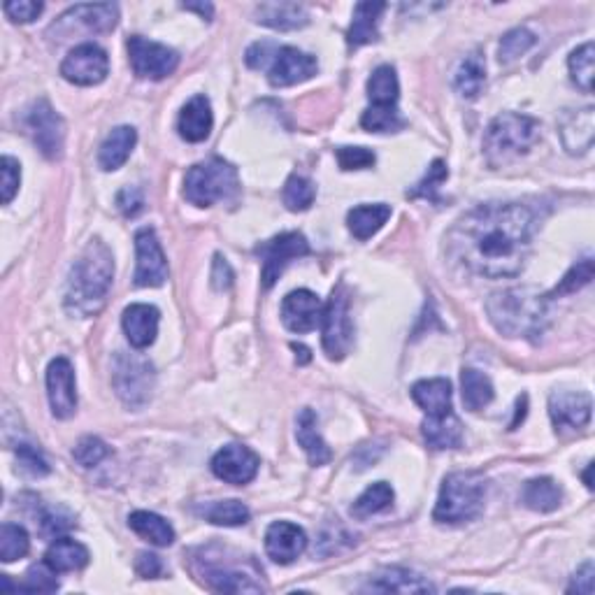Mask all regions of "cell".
Listing matches in <instances>:
<instances>
[{
	"instance_id": "4316f807",
	"label": "cell",
	"mask_w": 595,
	"mask_h": 595,
	"mask_svg": "<svg viewBox=\"0 0 595 595\" xmlns=\"http://www.w3.org/2000/svg\"><path fill=\"white\" fill-rule=\"evenodd\" d=\"M412 398L426 412V417H444V414L454 412L451 410L449 379H421L412 386Z\"/></svg>"
},
{
	"instance_id": "9f6ffc18",
	"label": "cell",
	"mask_w": 595,
	"mask_h": 595,
	"mask_svg": "<svg viewBox=\"0 0 595 595\" xmlns=\"http://www.w3.org/2000/svg\"><path fill=\"white\" fill-rule=\"evenodd\" d=\"M117 207L124 217H135V214H140L142 207H145V196H142L138 186H126L124 191H119Z\"/></svg>"
},
{
	"instance_id": "1f68e13d",
	"label": "cell",
	"mask_w": 595,
	"mask_h": 595,
	"mask_svg": "<svg viewBox=\"0 0 595 595\" xmlns=\"http://www.w3.org/2000/svg\"><path fill=\"white\" fill-rule=\"evenodd\" d=\"M424 440L430 449H458L463 444V426L454 412L444 417H428L424 421Z\"/></svg>"
},
{
	"instance_id": "52a82bcc",
	"label": "cell",
	"mask_w": 595,
	"mask_h": 595,
	"mask_svg": "<svg viewBox=\"0 0 595 595\" xmlns=\"http://www.w3.org/2000/svg\"><path fill=\"white\" fill-rule=\"evenodd\" d=\"M112 384L117 389V396L131 407L140 410L149 403L154 391V368L152 363L135 354H124L119 351L114 356L112 365Z\"/></svg>"
},
{
	"instance_id": "11a10c76",
	"label": "cell",
	"mask_w": 595,
	"mask_h": 595,
	"mask_svg": "<svg viewBox=\"0 0 595 595\" xmlns=\"http://www.w3.org/2000/svg\"><path fill=\"white\" fill-rule=\"evenodd\" d=\"M3 10L14 24H31V21L40 17L45 5L35 3V0H12V3L3 5Z\"/></svg>"
},
{
	"instance_id": "c3c4849f",
	"label": "cell",
	"mask_w": 595,
	"mask_h": 595,
	"mask_svg": "<svg viewBox=\"0 0 595 595\" xmlns=\"http://www.w3.org/2000/svg\"><path fill=\"white\" fill-rule=\"evenodd\" d=\"M591 279H593V258L586 256L577 265H572V270L561 279V284H558L547 298H558V296H568V293H575L579 289H584L586 284H591Z\"/></svg>"
},
{
	"instance_id": "277c9868",
	"label": "cell",
	"mask_w": 595,
	"mask_h": 595,
	"mask_svg": "<svg viewBox=\"0 0 595 595\" xmlns=\"http://www.w3.org/2000/svg\"><path fill=\"white\" fill-rule=\"evenodd\" d=\"M540 140V121L526 114L503 112L491 121L484 135V156L489 166H507L528 154Z\"/></svg>"
},
{
	"instance_id": "4dcf8cb0",
	"label": "cell",
	"mask_w": 595,
	"mask_h": 595,
	"mask_svg": "<svg viewBox=\"0 0 595 595\" xmlns=\"http://www.w3.org/2000/svg\"><path fill=\"white\" fill-rule=\"evenodd\" d=\"M89 558V549H86L84 544L70 540V537H56V540L49 544L45 563L59 575V572H77L86 568Z\"/></svg>"
},
{
	"instance_id": "d6986e66",
	"label": "cell",
	"mask_w": 595,
	"mask_h": 595,
	"mask_svg": "<svg viewBox=\"0 0 595 595\" xmlns=\"http://www.w3.org/2000/svg\"><path fill=\"white\" fill-rule=\"evenodd\" d=\"M321 314H324V305L317 298V293L298 289L291 291L289 296L282 300V321L291 333L305 335L321 324Z\"/></svg>"
},
{
	"instance_id": "5bb4252c",
	"label": "cell",
	"mask_w": 595,
	"mask_h": 595,
	"mask_svg": "<svg viewBox=\"0 0 595 595\" xmlns=\"http://www.w3.org/2000/svg\"><path fill=\"white\" fill-rule=\"evenodd\" d=\"M265 70H268V82L275 86V89H284V86L312 80V77L317 75L319 63L314 56L300 52L296 47L277 45L275 54H272Z\"/></svg>"
},
{
	"instance_id": "8992f818",
	"label": "cell",
	"mask_w": 595,
	"mask_h": 595,
	"mask_svg": "<svg viewBox=\"0 0 595 595\" xmlns=\"http://www.w3.org/2000/svg\"><path fill=\"white\" fill-rule=\"evenodd\" d=\"M240 193L238 170L224 159H207L189 168L184 177V198L196 207H212Z\"/></svg>"
},
{
	"instance_id": "e575fe53",
	"label": "cell",
	"mask_w": 595,
	"mask_h": 595,
	"mask_svg": "<svg viewBox=\"0 0 595 595\" xmlns=\"http://www.w3.org/2000/svg\"><path fill=\"white\" fill-rule=\"evenodd\" d=\"M128 526H131L135 535H140L149 544H156V547H170L175 542V528L163 516L154 512H133L128 516Z\"/></svg>"
},
{
	"instance_id": "f35d334b",
	"label": "cell",
	"mask_w": 595,
	"mask_h": 595,
	"mask_svg": "<svg viewBox=\"0 0 595 595\" xmlns=\"http://www.w3.org/2000/svg\"><path fill=\"white\" fill-rule=\"evenodd\" d=\"M198 514L203 516L205 521L214 523V526H226V528H238L245 526L249 521V507L242 505L240 500H217V503H210L200 507Z\"/></svg>"
},
{
	"instance_id": "7a4b0ae2",
	"label": "cell",
	"mask_w": 595,
	"mask_h": 595,
	"mask_svg": "<svg viewBox=\"0 0 595 595\" xmlns=\"http://www.w3.org/2000/svg\"><path fill=\"white\" fill-rule=\"evenodd\" d=\"M114 279V256L103 240H91L70 265L66 310L73 317L89 319L105 307Z\"/></svg>"
},
{
	"instance_id": "9a60e30c",
	"label": "cell",
	"mask_w": 595,
	"mask_h": 595,
	"mask_svg": "<svg viewBox=\"0 0 595 595\" xmlns=\"http://www.w3.org/2000/svg\"><path fill=\"white\" fill-rule=\"evenodd\" d=\"M258 468H261V458L245 444H228L212 458L214 477L233 486H245L252 482L258 475Z\"/></svg>"
},
{
	"instance_id": "ee69618b",
	"label": "cell",
	"mask_w": 595,
	"mask_h": 595,
	"mask_svg": "<svg viewBox=\"0 0 595 595\" xmlns=\"http://www.w3.org/2000/svg\"><path fill=\"white\" fill-rule=\"evenodd\" d=\"M361 126L370 133H396L405 126V119L400 117L398 107H375L370 105L363 112Z\"/></svg>"
},
{
	"instance_id": "83f0119b",
	"label": "cell",
	"mask_w": 595,
	"mask_h": 595,
	"mask_svg": "<svg viewBox=\"0 0 595 595\" xmlns=\"http://www.w3.org/2000/svg\"><path fill=\"white\" fill-rule=\"evenodd\" d=\"M386 10V3H358L354 7V21L347 33V45L358 49L379 40V19Z\"/></svg>"
},
{
	"instance_id": "6f0895ef",
	"label": "cell",
	"mask_w": 595,
	"mask_h": 595,
	"mask_svg": "<svg viewBox=\"0 0 595 595\" xmlns=\"http://www.w3.org/2000/svg\"><path fill=\"white\" fill-rule=\"evenodd\" d=\"M163 561L156 554H149V551H140L138 558H135V572L142 579H159L163 575Z\"/></svg>"
},
{
	"instance_id": "603a6c76",
	"label": "cell",
	"mask_w": 595,
	"mask_h": 595,
	"mask_svg": "<svg viewBox=\"0 0 595 595\" xmlns=\"http://www.w3.org/2000/svg\"><path fill=\"white\" fill-rule=\"evenodd\" d=\"M212 105L205 96H193L189 103L182 107L177 119V131L186 142H203L212 133Z\"/></svg>"
},
{
	"instance_id": "7dc6e473",
	"label": "cell",
	"mask_w": 595,
	"mask_h": 595,
	"mask_svg": "<svg viewBox=\"0 0 595 595\" xmlns=\"http://www.w3.org/2000/svg\"><path fill=\"white\" fill-rule=\"evenodd\" d=\"M447 177H449L447 163L437 159V161L430 163L426 177L421 179V182L414 186L412 191H407V196H410V198H424V200H430V203H440V198H437V191H440V186L447 182Z\"/></svg>"
},
{
	"instance_id": "8fae6325",
	"label": "cell",
	"mask_w": 595,
	"mask_h": 595,
	"mask_svg": "<svg viewBox=\"0 0 595 595\" xmlns=\"http://www.w3.org/2000/svg\"><path fill=\"white\" fill-rule=\"evenodd\" d=\"M256 252L261 254V261H263V268H261L263 286L265 289H272L277 279L282 277L286 265L310 254V242H307L303 233H296V231L282 233L277 235V238L263 242Z\"/></svg>"
},
{
	"instance_id": "bcb514c9",
	"label": "cell",
	"mask_w": 595,
	"mask_h": 595,
	"mask_svg": "<svg viewBox=\"0 0 595 595\" xmlns=\"http://www.w3.org/2000/svg\"><path fill=\"white\" fill-rule=\"evenodd\" d=\"M535 33H530L528 28H514V31L505 33L503 40H500V63H505V66H510V63L519 61L523 54L528 52L530 47H535Z\"/></svg>"
},
{
	"instance_id": "3957f363",
	"label": "cell",
	"mask_w": 595,
	"mask_h": 595,
	"mask_svg": "<svg viewBox=\"0 0 595 595\" xmlns=\"http://www.w3.org/2000/svg\"><path fill=\"white\" fill-rule=\"evenodd\" d=\"M491 324L505 338L537 340L549 321V298L535 289H505L493 293L486 303Z\"/></svg>"
},
{
	"instance_id": "ab89813d",
	"label": "cell",
	"mask_w": 595,
	"mask_h": 595,
	"mask_svg": "<svg viewBox=\"0 0 595 595\" xmlns=\"http://www.w3.org/2000/svg\"><path fill=\"white\" fill-rule=\"evenodd\" d=\"M393 498H396V493H393L391 486L386 482H377L368 486V489L356 498V503L351 505V514H354L356 519H368L372 514L389 510L393 505Z\"/></svg>"
},
{
	"instance_id": "f907efd6",
	"label": "cell",
	"mask_w": 595,
	"mask_h": 595,
	"mask_svg": "<svg viewBox=\"0 0 595 595\" xmlns=\"http://www.w3.org/2000/svg\"><path fill=\"white\" fill-rule=\"evenodd\" d=\"M107 454H110L107 444L100 440V437H93V435L82 437L73 449V458L82 465V468H96L103 458H107Z\"/></svg>"
},
{
	"instance_id": "d6a6232c",
	"label": "cell",
	"mask_w": 595,
	"mask_h": 595,
	"mask_svg": "<svg viewBox=\"0 0 595 595\" xmlns=\"http://www.w3.org/2000/svg\"><path fill=\"white\" fill-rule=\"evenodd\" d=\"M391 219V207L386 203L375 205H358L347 214V226L356 240H370L386 221Z\"/></svg>"
},
{
	"instance_id": "f546056e",
	"label": "cell",
	"mask_w": 595,
	"mask_h": 595,
	"mask_svg": "<svg viewBox=\"0 0 595 595\" xmlns=\"http://www.w3.org/2000/svg\"><path fill=\"white\" fill-rule=\"evenodd\" d=\"M370 591L379 593H433V584L405 568H386L370 579Z\"/></svg>"
},
{
	"instance_id": "680465c9",
	"label": "cell",
	"mask_w": 595,
	"mask_h": 595,
	"mask_svg": "<svg viewBox=\"0 0 595 595\" xmlns=\"http://www.w3.org/2000/svg\"><path fill=\"white\" fill-rule=\"evenodd\" d=\"M584 593V595H591L593 593V563H584L582 568L575 572V577H572V582L568 586V593Z\"/></svg>"
},
{
	"instance_id": "94428289",
	"label": "cell",
	"mask_w": 595,
	"mask_h": 595,
	"mask_svg": "<svg viewBox=\"0 0 595 595\" xmlns=\"http://www.w3.org/2000/svg\"><path fill=\"white\" fill-rule=\"evenodd\" d=\"M182 10L198 12L200 17L207 19V21H210V19H212V14H214V7H212L210 3H186V5H182Z\"/></svg>"
},
{
	"instance_id": "7bdbcfd3",
	"label": "cell",
	"mask_w": 595,
	"mask_h": 595,
	"mask_svg": "<svg viewBox=\"0 0 595 595\" xmlns=\"http://www.w3.org/2000/svg\"><path fill=\"white\" fill-rule=\"evenodd\" d=\"M28 549H31V540H28L26 530L17 523H3V528H0V561H19L28 554Z\"/></svg>"
},
{
	"instance_id": "f5cc1de1",
	"label": "cell",
	"mask_w": 595,
	"mask_h": 595,
	"mask_svg": "<svg viewBox=\"0 0 595 595\" xmlns=\"http://www.w3.org/2000/svg\"><path fill=\"white\" fill-rule=\"evenodd\" d=\"M335 159H338L342 170H368L375 166L377 156L372 149L365 147H340L335 149Z\"/></svg>"
},
{
	"instance_id": "816d5d0a",
	"label": "cell",
	"mask_w": 595,
	"mask_h": 595,
	"mask_svg": "<svg viewBox=\"0 0 595 595\" xmlns=\"http://www.w3.org/2000/svg\"><path fill=\"white\" fill-rule=\"evenodd\" d=\"M17 465L19 472L26 477H45L49 475V463L38 449L31 444H19L17 447Z\"/></svg>"
},
{
	"instance_id": "8d00e7d4",
	"label": "cell",
	"mask_w": 595,
	"mask_h": 595,
	"mask_svg": "<svg viewBox=\"0 0 595 595\" xmlns=\"http://www.w3.org/2000/svg\"><path fill=\"white\" fill-rule=\"evenodd\" d=\"M461 389H463V405L465 410L479 412L493 400V384L491 379L475 368H465L461 372Z\"/></svg>"
},
{
	"instance_id": "5b68a950",
	"label": "cell",
	"mask_w": 595,
	"mask_h": 595,
	"mask_svg": "<svg viewBox=\"0 0 595 595\" xmlns=\"http://www.w3.org/2000/svg\"><path fill=\"white\" fill-rule=\"evenodd\" d=\"M486 482L479 472H451L444 477L433 519L442 526L475 521L484 510Z\"/></svg>"
},
{
	"instance_id": "9c48e42d",
	"label": "cell",
	"mask_w": 595,
	"mask_h": 595,
	"mask_svg": "<svg viewBox=\"0 0 595 595\" xmlns=\"http://www.w3.org/2000/svg\"><path fill=\"white\" fill-rule=\"evenodd\" d=\"M24 128L31 135L35 147L40 149L47 159H61L63 154V140H66V124H63L61 114L49 105V100L40 98L24 112Z\"/></svg>"
},
{
	"instance_id": "44dd1931",
	"label": "cell",
	"mask_w": 595,
	"mask_h": 595,
	"mask_svg": "<svg viewBox=\"0 0 595 595\" xmlns=\"http://www.w3.org/2000/svg\"><path fill=\"white\" fill-rule=\"evenodd\" d=\"M159 319L161 312L156 310L154 305L147 303H135L126 307L124 317H121V326H124V333L131 347L135 349H147L152 347L156 335H159Z\"/></svg>"
},
{
	"instance_id": "91938a15",
	"label": "cell",
	"mask_w": 595,
	"mask_h": 595,
	"mask_svg": "<svg viewBox=\"0 0 595 595\" xmlns=\"http://www.w3.org/2000/svg\"><path fill=\"white\" fill-rule=\"evenodd\" d=\"M212 284H214V289H217V291H226L228 286L233 284V270H231V265L226 263V258H221V256L214 258Z\"/></svg>"
},
{
	"instance_id": "b9f144b4",
	"label": "cell",
	"mask_w": 595,
	"mask_h": 595,
	"mask_svg": "<svg viewBox=\"0 0 595 595\" xmlns=\"http://www.w3.org/2000/svg\"><path fill=\"white\" fill-rule=\"evenodd\" d=\"M75 516L63 507H40L35 510V526L45 537H63L68 530L75 528Z\"/></svg>"
},
{
	"instance_id": "db71d44e",
	"label": "cell",
	"mask_w": 595,
	"mask_h": 595,
	"mask_svg": "<svg viewBox=\"0 0 595 595\" xmlns=\"http://www.w3.org/2000/svg\"><path fill=\"white\" fill-rule=\"evenodd\" d=\"M0 175H3V203L10 205L21 184L19 161L12 159V156H3V161H0Z\"/></svg>"
},
{
	"instance_id": "6125c7cd",
	"label": "cell",
	"mask_w": 595,
	"mask_h": 595,
	"mask_svg": "<svg viewBox=\"0 0 595 595\" xmlns=\"http://www.w3.org/2000/svg\"><path fill=\"white\" fill-rule=\"evenodd\" d=\"M591 468H593V465H589V468H586V472H584V482H586V486H589V489H593V482H591Z\"/></svg>"
},
{
	"instance_id": "681fc988",
	"label": "cell",
	"mask_w": 595,
	"mask_h": 595,
	"mask_svg": "<svg viewBox=\"0 0 595 595\" xmlns=\"http://www.w3.org/2000/svg\"><path fill=\"white\" fill-rule=\"evenodd\" d=\"M17 591L54 593V591H59V579H56V572L49 568L47 563L33 565V568H28L24 582L17 584Z\"/></svg>"
},
{
	"instance_id": "ac0fdd59",
	"label": "cell",
	"mask_w": 595,
	"mask_h": 595,
	"mask_svg": "<svg viewBox=\"0 0 595 595\" xmlns=\"http://www.w3.org/2000/svg\"><path fill=\"white\" fill-rule=\"evenodd\" d=\"M593 400L584 391H556L549 398V414L558 430H582L591 424Z\"/></svg>"
},
{
	"instance_id": "ba28073f",
	"label": "cell",
	"mask_w": 595,
	"mask_h": 595,
	"mask_svg": "<svg viewBox=\"0 0 595 595\" xmlns=\"http://www.w3.org/2000/svg\"><path fill=\"white\" fill-rule=\"evenodd\" d=\"M351 340H354V324L349 314V293L347 286L340 284L338 289H333L321 314V342L331 361H342L349 354Z\"/></svg>"
},
{
	"instance_id": "30bf717a",
	"label": "cell",
	"mask_w": 595,
	"mask_h": 595,
	"mask_svg": "<svg viewBox=\"0 0 595 595\" xmlns=\"http://www.w3.org/2000/svg\"><path fill=\"white\" fill-rule=\"evenodd\" d=\"M128 61L140 80H166L179 66V54L161 42L147 40L142 35L128 38Z\"/></svg>"
},
{
	"instance_id": "2e32d148",
	"label": "cell",
	"mask_w": 595,
	"mask_h": 595,
	"mask_svg": "<svg viewBox=\"0 0 595 595\" xmlns=\"http://www.w3.org/2000/svg\"><path fill=\"white\" fill-rule=\"evenodd\" d=\"M47 398L56 419H70L77 412L75 370L68 358H54L47 368Z\"/></svg>"
},
{
	"instance_id": "484cf974",
	"label": "cell",
	"mask_w": 595,
	"mask_h": 595,
	"mask_svg": "<svg viewBox=\"0 0 595 595\" xmlns=\"http://www.w3.org/2000/svg\"><path fill=\"white\" fill-rule=\"evenodd\" d=\"M135 142H138V133L133 126H117L98 149V166L105 172L119 170L131 156Z\"/></svg>"
},
{
	"instance_id": "4fadbf2b",
	"label": "cell",
	"mask_w": 595,
	"mask_h": 595,
	"mask_svg": "<svg viewBox=\"0 0 595 595\" xmlns=\"http://www.w3.org/2000/svg\"><path fill=\"white\" fill-rule=\"evenodd\" d=\"M110 73V59L103 47L93 45V42H84L70 49V54L61 63L63 80L77 86H93L100 84Z\"/></svg>"
},
{
	"instance_id": "7c38bea8",
	"label": "cell",
	"mask_w": 595,
	"mask_h": 595,
	"mask_svg": "<svg viewBox=\"0 0 595 595\" xmlns=\"http://www.w3.org/2000/svg\"><path fill=\"white\" fill-rule=\"evenodd\" d=\"M135 254H138V265H135L133 277L135 286H140V289H156V286L166 284L168 258L163 254L154 228L145 226L135 233Z\"/></svg>"
},
{
	"instance_id": "d590c367",
	"label": "cell",
	"mask_w": 595,
	"mask_h": 595,
	"mask_svg": "<svg viewBox=\"0 0 595 595\" xmlns=\"http://www.w3.org/2000/svg\"><path fill=\"white\" fill-rule=\"evenodd\" d=\"M486 86V66L484 56L479 52H472L461 61V66L454 73V89L461 98L472 100L484 91Z\"/></svg>"
},
{
	"instance_id": "74e56055",
	"label": "cell",
	"mask_w": 595,
	"mask_h": 595,
	"mask_svg": "<svg viewBox=\"0 0 595 595\" xmlns=\"http://www.w3.org/2000/svg\"><path fill=\"white\" fill-rule=\"evenodd\" d=\"M368 98L375 107H398L400 84L393 66H379L368 80Z\"/></svg>"
},
{
	"instance_id": "d4e9b609",
	"label": "cell",
	"mask_w": 595,
	"mask_h": 595,
	"mask_svg": "<svg viewBox=\"0 0 595 595\" xmlns=\"http://www.w3.org/2000/svg\"><path fill=\"white\" fill-rule=\"evenodd\" d=\"M61 21H75L89 33H110L119 21V5L96 3V5H75L63 14Z\"/></svg>"
},
{
	"instance_id": "f1b7e54d",
	"label": "cell",
	"mask_w": 595,
	"mask_h": 595,
	"mask_svg": "<svg viewBox=\"0 0 595 595\" xmlns=\"http://www.w3.org/2000/svg\"><path fill=\"white\" fill-rule=\"evenodd\" d=\"M296 440L303 451L310 458L312 465H326L331 461V449H328V444L324 442V437L319 433V419L314 410L310 407H305L303 412L298 414V421H296Z\"/></svg>"
},
{
	"instance_id": "cb8c5ba5",
	"label": "cell",
	"mask_w": 595,
	"mask_h": 595,
	"mask_svg": "<svg viewBox=\"0 0 595 595\" xmlns=\"http://www.w3.org/2000/svg\"><path fill=\"white\" fill-rule=\"evenodd\" d=\"M256 24L275 31H298L310 24V12L298 3H261L256 7Z\"/></svg>"
},
{
	"instance_id": "836d02e7",
	"label": "cell",
	"mask_w": 595,
	"mask_h": 595,
	"mask_svg": "<svg viewBox=\"0 0 595 595\" xmlns=\"http://www.w3.org/2000/svg\"><path fill=\"white\" fill-rule=\"evenodd\" d=\"M521 503L533 512H554L563 503V489L551 477L530 479L521 491Z\"/></svg>"
},
{
	"instance_id": "ffe728a7",
	"label": "cell",
	"mask_w": 595,
	"mask_h": 595,
	"mask_svg": "<svg viewBox=\"0 0 595 595\" xmlns=\"http://www.w3.org/2000/svg\"><path fill=\"white\" fill-rule=\"evenodd\" d=\"M305 530L291 521H275L265 533V551L279 565H291L305 554Z\"/></svg>"
},
{
	"instance_id": "7402d4cb",
	"label": "cell",
	"mask_w": 595,
	"mask_h": 595,
	"mask_svg": "<svg viewBox=\"0 0 595 595\" xmlns=\"http://www.w3.org/2000/svg\"><path fill=\"white\" fill-rule=\"evenodd\" d=\"M595 135V114L593 107L572 110L561 119V140L563 147L572 156H582L593 147Z\"/></svg>"
},
{
	"instance_id": "60d3db41",
	"label": "cell",
	"mask_w": 595,
	"mask_h": 595,
	"mask_svg": "<svg viewBox=\"0 0 595 595\" xmlns=\"http://www.w3.org/2000/svg\"><path fill=\"white\" fill-rule=\"evenodd\" d=\"M314 198H317V186H314L310 179L303 175H291L289 179H286L284 191H282V200H284L286 210H291V212L310 210Z\"/></svg>"
},
{
	"instance_id": "6da1fadb",
	"label": "cell",
	"mask_w": 595,
	"mask_h": 595,
	"mask_svg": "<svg viewBox=\"0 0 595 595\" xmlns=\"http://www.w3.org/2000/svg\"><path fill=\"white\" fill-rule=\"evenodd\" d=\"M537 217L521 203L479 205L461 217L447 235L449 254L477 275L516 277L533 245Z\"/></svg>"
},
{
	"instance_id": "f6af8a7d",
	"label": "cell",
	"mask_w": 595,
	"mask_h": 595,
	"mask_svg": "<svg viewBox=\"0 0 595 595\" xmlns=\"http://www.w3.org/2000/svg\"><path fill=\"white\" fill-rule=\"evenodd\" d=\"M570 77L584 93L593 91V42H584L570 54Z\"/></svg>"
},
{
	"instance_id": "e0dca14e",
	"label": "cell",
	"mask_w": 595,
	"mask_h": 595,
	"mask_svg": "<svg viewBox=\"0 0 595 595\" xmlns=\"http://www.w3.org/2000/svg\"><path fill=\"white\" fill-rule=\"evenodd\" d=\"M207 558H200L203 563V579L212 591L219 593H263V584L256 582L254 575H249L240 565H231L219 561L210 554Z\"/></svg>"
}]
</instances>
